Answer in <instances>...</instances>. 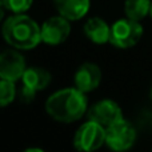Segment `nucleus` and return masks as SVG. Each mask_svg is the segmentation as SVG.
Segmentation results:
<instances>
[{
	"mask_svg": "<svg viewBox=\"0 0 152 152\" xmlns=\"http://www.w3.org/2000/svg\"><path fill=\"white\" fill-rule=\"evenodd\" d=\"M47 113L59 123H72L83 118L87 111V97L80 89L64 88L52 94L45 102Z\"/></svg>",
	"mask_w": 152,
	"mask_h": 152,
	"instance_id": "f257e3e1",
	"label": "nucleus"
},
{
	"mask_svg": "<svg viewBox=\"0 0 152 152\" xmlns=\"http://www.w3.org/2000/svg\"><path fill=\"white\" fill-rule=\"evenodd\" d=\"M1 35L11 47L19 51L32 50L42 42V28L24 13H13L5 19Z\"/></svg>",
	"mask_w": 152,
	"mask_h": 152,
	"instance_id": "f03ea898",
	"label": "nucleus"
},
{
	"mask_svg": "<svg viewBox=\"0 0 152 152\" xmlns=\"http://www.w3.org/2000/svg\"><path fill=\"white\" fill-rule=\"evenodd\" d=\"M143 35V27L132 19H120L111 26L110 43L121 50L131 48L137 44Z\"/></svg>",
	"mask_w": 152,
	"mask_h": 152,
	"instance_id": "7ed1b4c3",
	"label": "nucleus"
},
{
	"mask_svg": "<svg viewBox=\"0 0 152 152\" xmlns=\"http://www.w3.org/2000/svg\"><path fill=\"white\" fill-rule=\"evenodd\" d=\"M105 143V127L96 121H87L79 127L74 137V147L77 151L89 152L100 148Z\"/></svg>",
	"mask_w": 152,
	"mask_h": 152,
	"instance_id": "20e7f679",
	"label": "nucleus"
},
{
	"mask_svg": "<svg viewBox=\"0 0 152 152\" xmlns=\"http://www.w3.org/2000/svg\"><path fill=\"white\" fill-rule=\"evenodd\" d=\"M136 131L134 126L124 119L105 128V144L113 151H126L134 145Z\"/></svg>",
	"mask_w": 152,
	"mask_h": 152,
	"instance_id": "39448f33",
	"label": "nucleus"
},
{
	"mask_svg": "<svg viewBox=\"0 0 152 152\" xmlns=\"http://www.w3.org/2000/svg\"><path fill=\"white\" fill-rule=\"evenodd\" d=\"M71 34L69 20L61 15L47 19L42 26V42L48 45H59L68 39Z\"/></svg>",
	"mask_w": 152,
	"mask_h": 152,
	"instance_id": "423d86ee",
	"label": "nucleus"
},
{
	"mask_svg": "<svg viewBox=\"0 0 152 152\" xmlns=\"http://www.w3.org/2000/svg\"><path fill=\"white\" fill-rule=\"evenodd\" d=\"M88 119L102 124L103 127H110L116 121L123 119L121 108L113 100L104 99L94 104L88 111Z\"/></svg>",
	"mask_w": 152,
	"mask_h": 152,
	"instance_id": "0eeeda50",
	"label": "nucleus"
},
{
	"mask_svg": "<svg viewBox=\"0 0 152 152\" xmlns=\"http://www.w3.org/2000/svg\"><path fill=\"white\" fill-rule=\"evenodd\" d=\"M26 68V60L23 55L16 51V48L0 53V79H7L11 81L21 80Z\"/></svg>",
	"mask_w": 152,
	"mask_h": 152,
	"instance_id": "6e6552de",
	"label": "nucleus"
},
{
	"mask_svg": "<svg viewBox=\"0 0 152 152\" xmlns=\"http://www.w3.org/2000/svg\"><path fill=\"white\" fill-rule=\"evenodd\" d=\"M102 81V71L95 63H83L75 74V87L87 94L99 87Z\"/></svg>",
	"mask_w": 152,
	"mask_h": 152,
	"instance_id": "1a4fd4ad",
	"label": "nucleus"
},
{
	"mask_svg": "<svg viewBox=\"0 0 152 152\" xmlns=\"http://www.w3.org/2000/svg\"><path fill=\"white\" fill-rule=\"evenodd\" d=\"M59 15L75 21L87 15L89 10V0H53Z\"/></svg>",
	"mask_w": 152,
	"mask_h": 152,
	"instance_id": "9d476101",
	"label": "nucleus"
},
{
	"mask_svg": "<svg viewBox=\"0 0 152 152\" xmlns=\"http://www.w3.org/2000/svg\"><path fill=\"white\" fill-rule=\"evenodd\" d=\"M83 31L84 35L96 44H104L110 42L111 27L100 18H91L89 20H87L83 27Z\"/></svg>",
	"mask_w": 152,
	"mask_h": 152,
	"instance_id": "9b49d317",
	"label": "nucleus"
},
{
	"mask_svg": "<svg viewBox=\"0 0 152 152\" xmlns=\"http://www.w3.org/2000/svg\"><path fill=\"white\" fill-rule=\"evenodd\" d=\"M52 80V75L44 68L40 67H29L26 68L23 76H21V83L26 86L34 88L35 91H43L48 87V84Z\"/></svg>",
	"mask_w": 152,
	"mask_h": 152,
	"instance_id": "f8f14e48",
	"label": "nucleus"
},
{
	"mask_svg": "<svg viewBox=\"0 0 152 152\" xmlns=\"http://www.w3.org/2000/svg\"><path fill=\"white\" fill-rule=\"evenodd\" d=\"M151 4V0H126L124 11H126L127 18L136 21L142 20L150 13Z\"/></svg>",
	"mask_w": 152,
	"mask_h": 152,
	"instance_id": "ddd939ff",
	"label": "nucleus"
},
{
	"mask_svg": "<svg viewBox=\"0 0 152 152\" xmlns=\"http://www.w3.org/2000/svg\"><path fill=\"white\" fill-rule=\"evenodd\" d=\"M16 95H18V91L15 87V81L0 79V107L11 104L15 100Z\"/></svg>",
	"mask_w": 152,
	"mask_h": 152,
	"instance_id": "4468645a",
	"label": "nucleus"
},
{
	"mask_svg": "<svg viewBox=\"0 0 152 152\" xmlns=\"http://www.w3.org/2000/svg\"><path fill=\"white\" fill-rule=\"evenodd\" d=\"M7 11L12 13H24L31 8L34 0H3Z\"/></svg>",
	"mask_w": 152,
	"mask_h": 152,
	"instance_id": "2eb2a0df",
	"label": "nucleus"
},
{
	"mask_svg": "<svg viewBox=\"0 0 152 152\" xmlns=\"http://www.w3.org/2000/svg\"><path fill=\"white\" fill-rule=\"evenodd\" d=\"M36 92L37 91H35L34 88H31V87H28V86L21 83V87L18 92L19 100H20L21 103H24V104H29V103L34 102L35 96H36Z\"/></svg>",
	"mask_w": 152,
	"mask_h": 152,
	"instance_id": "dca6fc26",
	"label": "nucleus"
},
{
	"mask_svg": "<svg viewBox=\"0 0 152 152\" xmlns=\"http://www.w3.org/2000/svg\"><path fill=\"white\" fill-rule=\"evenodd\" d=\"M5 11H7V8H5V5H4V1H3V0H0V21L4 19Z\"/></svg>",
	"mask_w": 152,
	"mask_h": 152,
	"instance_id": "f3484780",
	"label": "nucleus"
},
{
	"mask_svg": "<svg viewBox=\"0 0 152 152\" xmlns=\"http://www.w3.org/2000/svg\"><path fill=\"white\" fill-rule=\"evenodd\" d=\"M150 15L152 16V4H151V11H150Z\"/></svg>",
	"mask_w": 152,
	"mask_h": 152,
	"instance_id": "a211bd4d",
	"label": "nucleus"
},
{
	"mask_svg": "<svg viewBox=\"0 0 152 152\" xmlns=\"http://www.w3.org/2000/svg\"><path fill=\"white\" fill-rule=\"evenodd\" d=\"M151 99H152V87H151Z\"/></svg>",
	"mask_w": 152,
	"mask_h": 152,
	"instance_id": "6ab92c4d",
	"label": "nucleus"
}]
</instances>
